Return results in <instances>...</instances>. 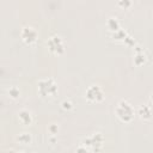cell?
<instances>
[{"label": "cell", "instance_id": "12", "mask_svg": "<svg viewBox=\"0 0 153 153\" xmlns=\"http://www.w3.org/2000/svg\"><path fill=\"white\" fill-rule=\"evenodd\" d=\"M127 36H128V33H127L123 29H118L117 31H115V32L112 33V37H114L115 39H117V41H123V42H124V39H126Z\"/></svg>", "mask_w": 153, "mask_h": 153}, {"label": "cell", "instance_id": "13", "mask_svg": "<svg viewBox=\"0 0 153 153\" xmlns=\"http://www.w3.org/2000/svg\"><path fill=\"white\" fill-rule=\"evenodd\" d=\"M8 94H10L11 98L16 99V98H18V97L20 96V91H19V88H18L17 86H12V87H10V90H8Z\"/></svg>", "mask_w": 153, "mask_h": 153}, {"label": "cell", "instance_id": "16", "mask_svg": "<svg viewBox=\"0 0 153 153\" xmlns=\"http://www.w3.org/2000/svg\"><path fill=\"white\" fill-rule=\"evenodd\" d=\"M48 130H49L50 134L55 135V134H57V131H59V127H57V124H51V126H49Z\"/></svg>", "mask_w": 153, "mask_h": 153}, {"label": "cell", "instance_id": "9", "mask_svg": "<svg viewBox=\"0 0 153 153\" xmlns=\"http://www.w3.org/2000/svg\"><path fill=\"white\" fill-rule=\"evenodd\" d=\"M135 50H136V54H135V56H134V63H135L136 66H141V65H143V63L146 62V55H145L143 51L140 49V47H136Z\"/></svg>", "mask_w": 153, "mask_h": 153}, {"label": "cell", "instance_id": "1", "mask_svg": "<svg viewBox=\"0 0 153 153\" xmlns=\"http://www.w3.org/2000/svg\"><path fill=\"white\" fill-rule=\"evenodd\" d=\"M115 111H116L117 117H118L122 122H126V123L133 121V118H134V116H135V112H134L133 106H131L127 100H121V102L117 104Z\"/></svg>", "mask_w": 153, "mask_h": 153}, {"label": "cell", "instance_id": "3", "mask_svg": "<svg viewBox=\"0 0 153 153\" xmlns=\"http://www.w3.org/2000/svg\"><path fill=\"white\" fill-rule=\"evenodd\" d=\"M103 142H104V136L103 134L100 133H94L93 135L88 136V137H85L82 141H81V145L86 146L90 148V151H99L103 146Z\"/></svg>", "mask_w": 153, "mask_h": 153}, {"label": "cell", "instance_id": "14", "mask_svg": "<svg viewBox=\"0 0 153 153\" xmlns=\"http://www.w3.org/2000/svg\"><path fill=\"white\" fill-rule=\"evenodd\" d=\"M117 5H118L121 8L127 10V8H129V7L131 6V0H118V1H117Z\"/></svg>", "mask_w": 153, "mask_h": 153}, {"label": "cell", "instance_id": "6", "mask_svg": "<svg viewBox=\"0 0 153 153\" xmlns=\"http://www.w3.org/2000/svg\"><path fill=\"white\" fill-rule=\"evenodd\" d=\"M20 37L26 44H33L37 41L38 33L37 31L31 26H24L20 31Z\"/></svg>", "mask_w": 153, "mask_h": 153}, {"label": "cell", "instance_id": "5", "mask_svg": "<svg viewBox=\"0 0 153 153\" xmlns=\"http://www.w3.org/2000/svg\"><path fill=\"white\" fill-rule=\"evenodd\" d=\"M86 99L91 103H99L104 99V92L98 85H92L86 90Z\"/></svg>", "mask_w": 153, "mask_h": 153}, {"label": "cell", "instance_id": "8", "mask_svg": "<svg viewBox=\"0 0 153 153\" xmlns=\"http://www.w3.org/2000/svg\"><path fill=\"white\" fill-rule=\"evenodd\" d=\"M137 115L142 120H149L152 117V110L148 105H141L137 110Z\"/></svg>", "mask_w": 153, "mask_h": 153}, {"label": "cell", "instance_id": "4", "mask_svg": "<svg viewBox=\"0 0 153 153\" xmlns=\"http://www.w3.org/2000/svg\"><path fill=\"white\" fill-rule=\"evenodd\" d=\"M47 45L48 49L55 55H61L65 51V43L60 36H51L47 41Z\"/></svg>", "mask_w": 153, "mask_h": 153}, {"label": "cell", "instance_id": "2", "mask_svg": "<svg viewBox=\"0 0 153 153\" xmlns=\"http://www.w3.org/2000/svg\"><path fill=\"white\" fill-rule=\"evenodd\" d=\"M37 88H38V93L43 97L55 96L57 92V84L51 78H45L38 81Z\"/></svg>", "mask_w": 153, "mask_h": 153}, {"label": "cell", "instance_id": "15", "mask_svg": "<svg viewBox=\"0 0 153 153\" xmlns=\"http://www.w3.org/2000/svg\"><path fill=\"white\" fill-rule=\"evenodd\" d=\"M61 106H62V109H65V110H71V109L73 108V104H72V102H69V100H63V102L61 103Z\"/></svg>", "mask_w": 153, "mask_h": 153}, {"label": "cell", "instance_id": "7", "mask_svg": "<svg viewBox=\"0 0 153 153\" xmlns=\"http://www.w3.org/2000/svg\"><path fill=\"white\" fill-rule=\"evenodd\" d=\"M18 117L23 124H31L32 123V115L29 110H25V109L20 110L18 114Z\"/></svg>", "mask_w": 153, "mask_h": 153}, {"label": "cell", "instance_id": "18", "mask_svg": "<svg viewBox=\"0 0 153 153\" xmlns=\"http://www.w3.org/2000/svg\"><path fill=\"white\" fill-rule=\"evenodd\" d=\"M151 99L153 100V91H152V93H151Z\"/></svg>", "mask_w": 153, "mask_h": 153}, {"label": "cell", "instance_id": "17", "mask_svg": "<svg viewBox=\"0 0 153 153\" xmlns=\"http://www.w3.org/2000/svg\"><path fill=\"white\" fill-rule=\"evenodd\" d=\"M124 43H126V44H128L129 47H134L135 41H134V38H131L130 36H127V37H126V39H124Z\"/></svg>", "mask_w": 153, "mask_h": 153}, {"label": "cell", "instance_id": "10", "mask_svg": "<svg viewBox=\"0 0 153 153\" xmlns=\"http://www.w3.org/2000/svg\"><path fill=\"white\" fill-rule=\"evenodd\" d=\"M106 26H108V29H109L110 31H112V32H115V31H117L118 29H121V27H120V22H118V19H117V18H114V17H110V18L106 20Z\"/></svg>", "mask_w": 153, "mask_h": 153}, {"label": "cell", "instance_id": "11", "mask_svg": "<svg viewBox=\"0 0 153 153\" xmlns=\"http://www.w3.org/2000/svg\"><path fill=\"white\" fill-rule=\"evenodd\" d=\"M31 140H32V137H31V134H29V133H22L17 136V141L19 143H23V145L30 143Z\"/></svg>", "mask_w": 153, "mask_h": 153}]
</instances>
